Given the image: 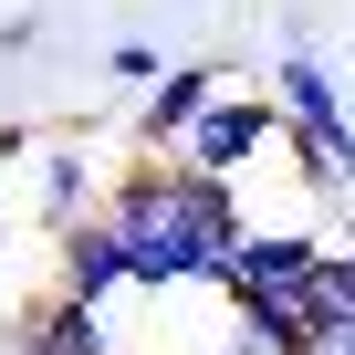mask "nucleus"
<instances>
[{
    "label": "nucleus",
    "instance_id": "f257e3e1",
    "mask_svg": "<svg viewBox=\"0 0 355 355\" xmlns=\"http://www.w3.org/2000/svg\"><path fill=\"white\" fill-rule=\"evenodd\" d=\"M94 209L115 220L136 293H220V261H230V241L251 220L241 178H209L189 157H146V146L125 167H105V199Z\"/></svg>",
    "mask_w": 355,
    "mask_h": 355
},
{
    "label": "nucleus",
    "instance_id": "1a4fd4ad",
    "mask_svg": "<svg viewBox=\"0 0 355 355\" xmlns=\"http://www.w3.org/2000/svg\"><path fill=\"white\" fill-rule=\"evenodd\" d=\"M105 73H115V84H157L167 63H157V42H136V32H125V42L105 53Z\"/></svg>",
    "mask_w": 355,
    "mask_h": 355
},
{
    "label": "nucleus",
    "instance_id": "0eeeda50",
    "mask_svg": "<svg viewBox=\"0 0 355 355\" xmlns=\"http://www.w3.org/2000/svg\"><path fill=\"white\" fill-rule=\"evenodd\" d=\"M303 334H355V251L345 241H324L313 251V282H303Z\"/></svg>",
    "mask_w": 355,
    "mask_h": 355
},
{
    "label": "nucleus",
    "instance_id": "7ed1b4c3",
    "mask_svg": "<svg viewBox=\"0 0 355 355\" xmlns=\"http://www.w3.org/2000/svg\"><path fill=\"white\" fill-rule=\"evenodd\" d=\"M272 146H282V105H261V94H230V84H220L189 125H178V146H167V157H189V167H209V178H241V167H251V157H272Z\"/></svg>",
    "mask_w": 355,
    "mask_h": 355
},
{
    "label": "nucleus",
    "instance_id": "9b49d317",
    "mask_svg": "<svg viewBox=\"0 0 355 355\" xmlns=\"http://www.w3.org/2000/svg\"><path fill=\"white\" fill-rule=\"evenodd\" d=\"M345 125H355V94H345Z\"/></svg>",
    "mask_w": 355,
    "mask_h": 355
},
{
    "label": "nucleus",
    "instance_id": "f03ea898",
    "mask_svg": "<svg viewBox=\"0 0 355 355\" xmlns=\"http://www.w3.org/2000/svg\"><path fill=\"white\" fill-rule=\"evenodd\" d=\"M313 251H324V230H303V220H241V241H230V261H220V293L293 313L303 282H313Z\"/></svg>",
    "mask_w": 355,
    "mask_h": 355
},
{
    "label": "nucleus",
    "instance_id": "20e7f679",
    "mask_svg": "<svg viewBox=\"0 0 355 355\" xmlns=\"http://www.w3.org/2000/svg\"><path fill=\"white\" fill-rule=\"evenodd\" d=\"M53 293H73V303H94V313L125 293V241H115L105 209H84V220L53 230Z\"/></svg>",
    "mask_w": 355,
    "mask_h": 355
},
{
    "label": "nucleus",
    "instance_id": "423d86ee",
    "mask_svg": "<svg viewBox=\"0 0 355 355\" xmlns=\"http://www.w3.org/2000/svg\"><path fill=\"white\" fill-rule=\"evenodd\" d=\"M220 84H230L220 63H167V73H157V105H136V146H146V157H167V146H178V125H189Z\"/></svg>",
    "mask_w": 355,
    "mask_h": 355
},
{
    "label": "nucleus",
    "instance_id": "9d476101",
    "mask_svg": "<svg viewBox=\"0 0 355 355\" xmlns=\"http://www.w3.org/2000/svg\"><path fill=\"white\" fill-rule=\"evenodd\" d=\"M303 355H355V334H303Z\"/></svg>",
    "mask_w": 355,
    "mask_h": 355
},
{
    "label": "nucleus",
    "instance_id": "39448f33",
    "mask_svg": "<svg viewBox=\"0 0 355 355\" xmlns=\"http://www.w3.org/2000/svg\"><path fill=\"white\" fill-rule=\"evenodd\" d=\"M94 199H105V167H94V146H42V157H32V220H42V230L84 220Z\"/></svg>",
    "mask_w": 355,
    "mask_h": 355
},
{
    "label": "nucleus",
    "instance_id": "6e6552de",
    "mask_svg": "<svg viewBox=\"0 0 355 355\" xmlns=\"http://www.w3.org/2000/svg\"><path fill=\"white\" fill-rule=\"evenodd\" d=\"M21 355H115V345H105V313H94V303L53 293V303L21 324Z\"/></svg>",
    "mask_w": 355,
    "mask_h": 355
}]
</instances>
